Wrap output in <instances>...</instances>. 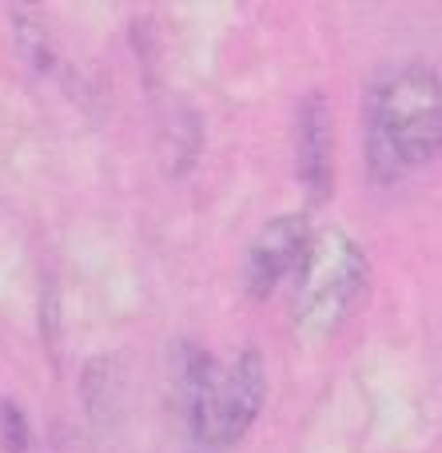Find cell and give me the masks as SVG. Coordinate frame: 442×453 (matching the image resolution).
<instances>
[{"instance_id": "1", "label": "cell", "mask_w": 442, "mask_h": 453, "mask_svg": "<svg viewBox=\"0 0 442 453\" xmlns=\"http://www.w3.org/2000/svg\"><path fill=\"white\" fill-rule=\"evenodd\" d=\"M367 164L375 180L395 183L407 172L430 164L442 140L438 72L427 64H403L383 72L367 92Z\"/></svg>"}, {"instance_id": "2", "label": "cell", "mask_w": 442, "mask_h": 453, "mask_svg": "<svg viewBox=\"0 0 442 453\" xmlns=\"http://www.w3.org/2000/svg\"><path fill=\"white\" fill-rule=\"evenodd\" d=\"M268 398V370L255 350L220 362L191 354L180 374V418L188 453H231L247 438Z\"/></svg>"}, {"instance_id": "3", "label": "cell", "mask_w": 442, "mask_h": 453, "mask_svg": "<svg viewBox=\"0 0 442 453\" xmlns=\"http://www.w3.org/2000/svg\"><path fill=\"white\" fill-rule=\"evenodd\" d=\"M367 282V255L347 231H323L303 250L295 274V330L311 342L343 326L351 303Z\"/></svg>"}, {"instance_id": "4", "label": "cell", "mask_w": 442, "mask_h": 453, "mask_svg": "<svg viewBox=\"0 0 442 453\" xmlns=\"http://www.w3.org/2000/svg\"><path fill=\"white\" fill-rule=\"evenodd\" d=\"M311 242V223L307 215H279L268 226H260V234L252 239L244 258V282L252 298L275 295V287L287 274L299 271L303 250Z\"/></svg>"}, {"instance_id": "5", "label": "cell", "mask_w": 442, "mask_h": 453, "mask_svg": "<svg viewBox=\"0 0 442 453\" xmlns=\"http://www.w3.org/2000/svg\"><path fill=\"white\" fill-rule=\"evenodd\" d=\"M295 167L307 188V196L327 199L335 183V135L331 116H327L323 96H307L299 104V124H295Z\"/></svg>"}, {"instance_id": "6", "label": "cell", "mask_w": 442, "mask_h": 453, "mask_svg": "<svg viewBox=\"0 0 442 453\" xmlns=\"http://www.w3.org/2000/svg\"><path fill=\"white\" fill-rule=\"evenodd\" d=\"M0 441L8 453H24L28 449V422H24V410L16 402H0Z\"/></svg>"}]
</instances>
